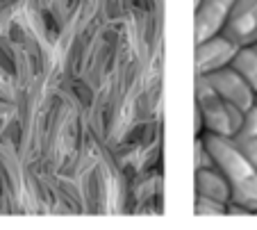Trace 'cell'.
I'll list each match as a JSON object with an SVG mask.
<instances>
[{"label": "cell", "mask_w": 257, "mask_h": 230, "mask_svg": "<svg viewBox=\"0 0 257 230\" xmlns=\"http://www.w3.org/2000/svg\"><path fill=\"white\" fill-rule=\"evenodd\" d=\"M255 96H257V87H255Z\"/></svg>", "instance_id": "obj_3"}, {"label": "cell", "mask_w": 257, "mask_h": 230, "mask_svg": "<svg viewBox=\"0 0 257 230\" xmlns=\"http://www.w3.org/2000/svg\"><path fill=\"white\" fill-rule=\"evenodd\" d=\"M230 69L241 80H246L252 89L257 87V53L252 48H239L230 62Z\"/></svg>", "instance_id": "obj_1"}, {"label": "cell", "mask_w": 257, "mask_h": 230, "mask_svg": "<svg viewBox=\"0 0 257 230\" xmlns=\"http://www.w3.org/2000/svg\"><path fill=\"white\" fill-rule=\"evenodd\" d=\"M232 144L257 173V139H232Z\"/></svg>", "instance_id": "obj_2"}]
</instances>
